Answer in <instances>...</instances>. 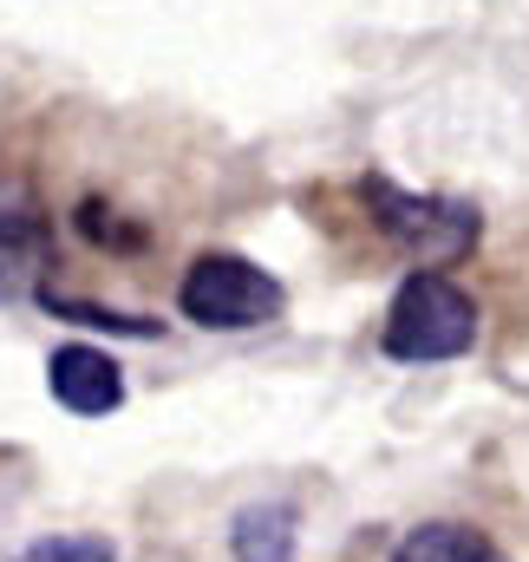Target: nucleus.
I'll list each match as a JSON object with an SVG mask.
<instances>
[{"label":"nucleus","instance_id":"1","mask_svg":"<svg viewBox=\"0 0 529 562\" xmlns=\"http://www.w3.org/2000/svg\"><path fill=\"white\" fill-rule=\"evenodd\" d=\"M360 196H367L373 223L386 229V243H393L398 256H412L425 276H431V269H451V262H464V256L477 249V210H471V203L412 196V190H398L393 177H367Z\"/></svg>","mask_w":529,"mask_h":562},{"label":"nucleus","instance_id":"2","mask_svg":"<svg viewBox=\"0 0 529 562\" xmlns=\"http://www.w3.org/2000/svg\"><path fill=\"white\" fill-rule=\"evenodd\" d=\"M471 340H477V301L444 276H412L386 307L393 360H458Z\"/></svg>","mask_w":529,"mask_h":562},{"label":"nucleus","instance_id":"3","mask_svg":"<svg viewBox=\"0 0 529 562\" xmlns=\"http://www.w3.org/2000/svg\"><path fill=\"white\" fill-rule=\"evenodd\" d=\"M183 314L196 321V327H262L281 314V288L274 276H262L256 262H243V256H203L190 276H183Z\"/></svg>","mask_w":529,"mask_h":562},{"label":"nucleus","instance_id":"4","mask_svg":"<svg viewBox=\"0 0 529 562\" xmlns=\"http://www.w3.org/2000/svg\"><path fill=\"white\" fill-rule=\"evenodd\" d=\"M46 380H53V400L72 406V413H86V419H99V413H112L125 400V380H119V367L99 347H59L53 367H46Z\"/></svg>","mask_w":529,"mask_h":562},{"label":"nucleus","instance_id":"5","mask_svg":"<svg viewBox=\"0 0 529 562\" xmlns=\"http://www.w3.org/2000/svg\"><path fill=\"white\" fill-rule=\"evenodd\" d=\"M393 562H504L497 543L471 524H425L393 550Z\"/></svg>","mask_w":529,"mask_h":562},{"label":"nucleus","instance_id":"6","mask_svg":"<svg viewBox=\"0 0 529 562\" xmlns=\"http://www.w3.org/2000/svg\"><path fill=\"white\" fill-rule=\"evenodd\" d=\"M229 543H236V562H288L294 557V510H281V504L243 510Z\"/></svg>","mask_w":529,"mask_h":562},{"label":"nucleus","instance_id":"7","mask_svg":"<svg viewBox=\"0 0 529 562\" xmlns=\"http://www.w3.org/2000/svg\"><path fill=\"white\" fill-rule=\"evenodd\" d=\"M40 256H46V229L26 210H0V301L33 281Z\"/></svg>","mask_w":529,"mask_h":562},{"label":"nucleus","instance_id":"8","mask_svg":"<svg viewBox=\"0 0 529 562\" xmlns=\"http://www.w3.org/2000/svg\"><path fill=\"white\" fill-rule=\"evenodd\" d=\"M33 562H112V543H99V537H53V543H40Z\"/></svg>","mask_w":529,"mask_h":562}]
</instances>
